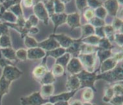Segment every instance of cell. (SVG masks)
Here are the masks:
<instances>
[{"label":"cell","instance_id":"cell-1","mask_svg":"<svg viewBox=\"0 0 123 105\" xmlns=\"http://www.w3.org/2000/svg\"><path fill=\"white\" fill-rule=\"evenodd\" d=\"M104 80L108 83L123 82V70L122 65H117L115 68L104 73H98L96 80Z\"/></svg>","mask_w":123,"mask_h":105},{"label":"cell","instance_id":"cell-2","mask_svg":"<svg viewBox=\"0 0 123 105\" xmlns=\"http://www.w3.org/2000/svg\"><path fill=\"white\" fill-rule=\"evenodd\" d=\"M98 72L99 70H95L93 72H88L87 71L83 70L81 72L76 75L79 79L80 83V89L89 88H91L94 92H96L97 90L95 88V82L97 81L96 77Z\"/></svg>","mask_w":123,"mask_h":105},{"label":"cell","instance_id":"cell-3","mask_svg":"<svg viewBox=\"0 0 123 105\" xmlns=\"http://www.w3.org/2000/svg\"><path fill=\"white\" fill-rule=\"evenodd\" d=\"M77 57L80 61L84 70L88 72H93L95 71L96 60H97L96 52L91 54L79 53Z\"/></svg>","mask_w":123,"mask_h":105},{"label":"cell","instance_id":"cell-4","mask_svg":"<svg viewBox=\"0 0 123 105\" xmlns=\"http://www.w3.org/2000/svg\"><path fill=\"white\" fill-rule=\"evenodd\" d=\"M20 102L21 105H42L49 102V100L44 99L41 96L40 91H36L26 97H22Z\"/></svg>","mask_w":123,"mask_h":105},{"label":"cell","instance_id":"cell-5","mask_svg":"<svg viewBox=\"0 0 123 105\" xmlns=\"http://www.w3.org/2000/svg\"><path fill=\"white\" fill-rule=\"evenodd\" d=\"M23 72L15 65H7L3 68L1 75L8 81L13 82L20 78Z\"/></svg>","mask_w":123,"mask_h":105},{"label":"cell","instance_id":"cell-6","mask_svg":"<svg viewBox=\"0 0 123 105\" xmlns=\"http://www.w3.org/2000/svg\"><path fill=\"white\" fill-rule=\"evenodd\" d=\"M33 12L34 15L38 18V20H42L44 24L48 25L49 17L42 1H38L36 3L33 8Z\"/></svg>","mask_w":123,"mask_h":105},{"label":"cell","instance_id":"cell-7","mask_svg":"<svg viewBox=\"0 0 123 105\" xmlns=\"http://www.w3.org/2000/svg\"><path fill=\"white\" fill-rule=\"evenodd\" d=\"M65 68H67V72L71 75H77L84 70L80 61L77 57L71 58Z\"/></svg>","mask_w":123,"mask_h":105},{"label":"cell","instance_id":"cell-8","mask_svg":"<svg viewBox=\"0 0 123 105\" xmlns=\"http://www.w3.org/2000/svg\"><path fill=\"white\" fill-rule=\"evenodd\" d=\"M103 7L105 9L107 13L112 17H116L119 10V1L116 0H109L103 1Z\"/></svg>","mask_w":123,"mask_h":105},{"label":"cell","instance_id":"cell-9","mask_svg":"<svg viewBox=\"0 0 123 105\" xmlns=\"http://www.w3.org/2000/svg\"><path fill=\"white\" fill-rule=\"evenodd\" d=\"M38 47L42 49L43 50H44L46 52L60 47V45L58 43L57 41L50 35L48 39L38 43Z\"/></svg>","mask_w":123,"mask_h":105},{"label":"cell","instance_id":"cell-10","mask_svg":"<svg viewBox=\"0 0 123 105\" xmlns=\"http://www.w3.org/2000/svg\"><path fill=\"white\" fill-rule=\"evenodd\" d=\"M51 36H52L57 41L58 43L60 45V47L65 49L69 47L74 41V40H73L70 37L64 34H53L51 35Z\"/></svg>","mask_w":123,"mask_h":105},{"label":"cell","instance_id":"cell-11","mask_svg":"<svg viewBox=\"0 0 123 105\" xmlns=\"http://www.w3.org/2000/svg\"><path fill=\"white\" fill-rule=\"evenodd\" d=\"M78 91H67V92L61 93L57 95H53L49 99V102L51 103H56L58 101H67L69 102L70 100L74 96Z\"/></svg>","mask_w":123,"mask_h":105},{"label":"cell","instance_id":"cell-12","mask_svg":"<svg viewBox=\"0 0 123 105\" xmlns=\"http://www.w3.org/2000/svg\"><path fill=\"white\" fill-rule=\"evenodd\" d=\"M65 88L67 91H78L80 89V83L76 75L68 76L65 83Z\"/></svg>","mask_w":123,"mask_h":105},{"label":"cell","instance_id":"cell-13","mask_svg":"<svg viewBox=\"0 0 123 105\" xmlns=\"http://www.w3.org/2000/svg\"><path fill=\"white\" fill-rule=\"evenodd\" d=\"M45 53H46V52L45 51L43 50L42 49L38 47L32 48V49H28V59L32 60L43 59L45 57Z\"/></svg>","mask_w":123,"mask_h":105},{"label":"cell","instance_id":"cell-14","mask_svg":"<svg viewBox=\"0 0 123 105\" xmlns=\"http://www.w3.org/2000/svg\"><path fill=\"white\" fill-rule=\"evenodd\" d=\"M66 23L70 26L71 30H73L76 28H80V16L77 12L68 14L67 15Z\"/></svg>","mask_w":123,"mask_h":105},{"label":"cell","instance_id":"cell-15","mask_svg":"<svg viewBox=\"0 0 123 105\" xmlns=\"http://www.w3.org/2000/svg\"><path fill=\"white\" fill-rule=\"evenodd\" d=\"M67 15L65 13H61V14L54 13L49 17V18L51 20L54 25V28H53L54 34L59 26L65 24L67 22Z\"/></svg>","mask_w":123,"mask_h":105},{"label":"cell","instance_id":"cell-16","mask_svg":"<svg viewBox=\"0 0 123 105\" xmlns=\"http://www.w3.org/2000/svg\"><path fill=\"white\" fill-rule=\"evenodd\" d=\"M11 83L12 82L6 80L2 75L0 76V105L2 104L3 97L9 93Z\"/></svg>","mask_w":123,"mask_h":105},{"label":"cell","instance_id":"cell-17","mask_svg":"<svg viewBox=\"0 0 123 105\" xmlns=\"http://www.w3.org/2000/svg\"><path fill=\"white\" fill-rule=\"evenodd\" d=\"M48 71V69L46 66V64H41L40 65L36 66L32 70V74L33 78L39 82L42 79L43 77L45 76Z\"/></svg>","mask_w":123,"mask_h":105},{"label":"cell","instance_id":"cell-18","mask_svg":"<svg viewBox=\"0 0 123 105\" xmlns=\"http://www.w3.org/2000/svg\"><path fill=\"white\" fill-rule=\"evenodd\" d=\"M118 64V63H117L113 58H109L105 60H104L103 63L101 64V66L99 69V72L98 73L106 72L107 71H109V70L115 68Z\"/></svg>","mask_w":123,"mask_h":105},{"label":"cell","instance_id":"cell-19","mask_svg":"<svg viewBox=\"0 0 123 105\" xmlns=\"http://www.w3.org/2000/svg\"><path fill=\"white\" fill-rule=\"evenodd\" d=\"M66 52L65 49H63L62 47H59L53 49V50L49 51H46L45 53V57L44 58H43L42 64H45L46 63V60L48 58V57H51L54 58L55 59H57L58 58H59L61 56L64 55Z\"/></svg>","mask_w":123,"mask_h":105},{"label":"cell","instance_id":"cell-20","mask_svg":"<svg viewBox=\"0 0 123 105\" xmlns=\"http://www.w3.org/2000/svg\"><path fill=\"white\" fill-rule=\"evenodd\" d=\"M53 93H54V86L53 84L42 85L40 93L44 99L49 100V99L52 95H53Z\"/></svg>","mask_w":123,"mask_h":105},{"label":"cell","instance_id":"cell-21","mask_svg":"<svg viewBox=\"0 0 123 105\" xmlns=\"http://www.w3.org/2000/svg\"><path fill=\"white\" fill-rule=\"evenodd\" d=\"M1 52L2 54L3 57L5 58L6 60H9L10 62L13 61H17V57H16V51L13 47H7L0 49Z\"/></svg>","mask_w":123,"mask_h":105},{"label":"cell","instance_id":"cell-22","mask_svg":"<svg viewBox=\"0 0 123 105\" xmlns=\"http://www.w3.org/2000/svg\"><path fill=\"white\" fill-rule=\"evenodd\" d=\"M82 44L81 42V39L78 40H74V42L72 43L69 47L66 49V52H68L70 55H76V57L80 53V46Z\"/></svg>","mask_w":123,"mask_h":105},{"label":"cell","instance_id":"cell-23","mask_svg":"<svg viewBox=\"0 0 123 105\" xmlns=\"http://www.w3.org/2000/svg\"><path fill=\"white\" fill-rule=\"evenodd\" d=\"M83 90L81 98L83 103H91L94 97V91L91 88H85Z\"/></svg>","mask_w":123,"mask_h":105},{"label":"cell","instance_id":"cell-24","mask_svg":"<svg viewBox=\"0 0 123 105\" xmlns=\"http://www.w3.org/2000/svg\"><path fill=\"white\" fill-rule=\"evenodd\" d=\"M0 20H4L3 23H10V24H15L17 23V17L15 16L13 13H11L9 10L6 11L5 13L0 15Z\"/></svg>","mask_w":123,"mask_h":105},{"label":"cell","instance_id":"cell-25","mask_svg":"<svg viewBox=\"0 0 123 105\" xmlns=\"http://www.w3.org/2000/svg\"><path fill=\"white\" fill-rule=\"evenodd\" d=\"M81 42L87 45L98 47V45L101 38L96 35H92L84 38H80Z\"/></svg>","mask_w":123,"mask_h":105},{"label":"cell","instance_id":"cell-26","mask_svg":"<svg viewBox=\"0 0 123 105\" xmlns=\"http://www.w3.org/2000/svg\"><path fill=\"white\" fill-rule=\"evenodd\" d=\"M81 30H82V38H84L90 35H95V28L90 24H86L84 25H81Z\"/></svg>","mask_w":123,"mask_h":105},{"label":"cell","instance_id":"cell-27","mask_svg":"<svg viewBox=\"0 0 123 105\" xmlns=\"http://www.w3.org/2000/svg\"><path fill=\"white\" fill-rule=\"evenodd\" d=\"M96 55L99 60L100 64H101L104 60L111 57L113 55V52L112 50H101L98 48V50L96 51Z\"/></svg>","mask_w":123,"mask_h":105},{"label":"cell","instance_id":"cell-28","mask_svg":"<svg viewBox=\"0 0 123 105\" xmlns=\"http://www.w3.org/2000/svg\"><path fill=\"white\" fill-rule=\"evenodd\" d=\"M56 81V78L53 76L50 70H48L42 79L39 82L41 85H46V84H53Z\"/></svg>","mask_w":123,"mask_h":105},{"label":"cell","instance_id":"cell-29","mask_svg":"<svg viewBox=\"0 0 123 105\" xmlns=\"http://www.w3.org/2000/svg\"><path fill=\"white\" fill-rule=\"evenodd\" d=\"M98 48L101 50H112L113 45L110 41L106 38H101L98 45Z\"/></svg>","mask_w":123,"mask_h":105},{"label":"cell","instance_id":"cell-30","mask_svg":"<svg viewBox=\"0 0 123 105\" xmlns=\"http://www.w3.org/2000/svg\"><path fill=\"white\" fill-rule=\"evenodd\" d=\"M12 47V43L9 34L0 35V49Z\"/></svg>","mask_w":123,"mask_h":105},{"label":"cell","instance_id":"cell-31","mask_svg":"<svg viewBox=\"0 0 123 105\" xmlns=\"http://www.w3.org/2000/svg\"><path fill=\"white\" fill-rule=\"evenodd\" d=\"M114 95H115V94H114V92H113L112 86L110 85H107L105 88L104 95H103V97L102 98V100L105 103H109L111 99L114 97Z\"/></svg>","mask_w":123,"mask_h":105},{"label":"cell","instance_id":"cell-32","mask_svg":"<svg viewBox=\"0 0 123 105\" xmlns=\"http://www.w3.org/2000/svg\"><path fill=\"white\" fill-rule=\"evenodd\" d=\"M65 70V68L63 67L62 66L55 63L51 68V70L50 71L52 72L55 78H58V77H61L64 75Z\"/></svg>","mask_w":123,"mask_h":105},{"label":"cell","instance_id":"cell-33","mask_svg":"<svg viewBox=\"0 0 123 105\" xmlns=\"http://www.w3.org/2000/svg\"><path fill=\"white\" fill-rule=\"evenodd\" d=\"M70 58H71V55L69 53H68V52H65L64 55L61 56L60 57L56 59L55 64H59V65L62 66L63 67L65 68L67 65V64L69 62V60H70Z\"/></svg>","mask_w":123,"mask_h":105},{"label":"cell","instance_id":"cell-34","mask_svg":"<svg viewBox=\"0 0 123 105\" xmlns=\"http://www.w3.org/2000/svg\"><path fill=\"white\" fill-rule=\"evenodd\" d=\"M103 30L105 33V38H107L111 42L114 41V36L115 34V31L111 25H105L103 26Z\"/></svg>","mask_w":123,"mask_h":105},{"label":"cell","instance_id":"cell-35","mask_svg":"<svg viewBox=\"0 0 123 105\" xmlns=\"http://www.w3.org/2000/svg\"><path fill=\"white\" fill-rule=\"evenodd\" d=\"M24 43H25V45L28 49L37 47L38 45V42L36 40L35 38L28 35H26L24 38Z\"/></svg>","mask_w":123,"mask_h":105},{"label":"cell","instance_id":"cell-36","mask_svg":"<svg viewBox=\"0 0 123 105\" xmlns=\"http://www.w3.org/2000/svg\"><path fill=\"white\" fill-rule=\"evenodd\" d=\"M21 1L20 3H18L17 4L13 5L12 7H11L9 9V11H11V13H13L14 15L17 17V18L23 17V11L22 9V7H21Z\"/></svg>","mask_w":123,"mask_h":105},{"label":"cell","instance_id":"cell-37","mask_svg":"<svg viewBox=\"0 0 123 105\" xmlns=\"http://www.w3.org/2000/svg\"><path fill=\"white\" fill-rule=\"evenodd\" d=\"M97 50H98V47H94V46L87 45V44L82 43L80 46V53H82V54H91V53L96 52Z\"/></svg>","mask_w":123,"mask_h":105},{"label":"cell","instance_id":"cell-38","mask_svg":"<svg viewBox=\"0 0 123 105\" xmlns=\"http://www.w3.org/2000/svg\"><path fill=\"white\" fill-rule=\"evenodd\" d=\"M54 3V12L57 14L64 13L65 10V3L61 1H53Z\"/></svg>","mask_w":123,"mask_h":105},{"label":"cell","instance_id":"cell-39","mask_svg":"<svg viewBox=\"0 0 123 105\" xmlns=\"http://www.w3.org/2000/svg\"><path fill=\"white\" fill-rule=\"evenodd\" d=\"M16 57L17 60H20V61H25L28 59L27 57V50L25 49L20 48L19 49L16 51Z\"/></svg>","mask_w":123,"mask_h":105},{"label":"cell","instance_id":"cell-40","mask_svg":"<svg viewBox=\"0 0 123 105\" xmlns=\"http://www.w3.org/2000/svg\"><path fill=\"white\" fill-rule=\"evenodd\" d=\"M94 13H95V17L99 18L100 19H102V20H104L107 15V11L105 10V9L103 7V6H101L95 9Z\"/></svg>","mask_w":123,"mask_h":105},{"label":"cell","instance_id":"cell-41","mask_svg":"<svg viewBox=\"0 0 123 105\" xmlns=\"http://www.w3.org/2000/svg\"><path fill=\"white\" fill-rule=\"evenodd\" d=\"M88 23H89L88 24H91V25L93 26L94 28L103 27L104 26H105V23L104 20L100 19V18L96 17H94Z\"/></svg>","mask_w":123,"mask_h":105},{"label":"cell","instance_id":"cell-42","mask_svg":"<svg viewBox=\"0 0 123 105\" xmlns=\"http://www.w3.org/2000/svg\"><path fill=\"white\" fill-rule=\"evenodd\" d=\"M47 12H48L49 17L55 13L54 12V3L53 1H42Z\"/></svg>","mask_w":123,"mask_h":105},{"label":"cell","instance_id":"cell-43","mask_svg":"<svg viewBox=\"0 0 123 105\" xmlns=\"http://www.w3.org/2000/svg\"><path fill=\"white\" fill-rule=\"evenodd\" d=\"M113 89V92L115 95H123V82L116 83L115 84L111 85Z\"/></svg>","mask_w":123,"mask_h":105},{"label":"cell","instance_id":"cell-44","mask_svg":"<svg viewBox=\"0 0 123 105\" xmlns=\"http://www.w3.org/2000/svg\"><path fill=\"white\" fill-rule=\"evenodd\" d=\"M84 11L83 13V15L84 17V18L89 22L91 19H92L95 17V13H94V10L91 9V8L87 7L84 9Z\"/></svg>","mask_w":123,"mask_h":105},{"label":"cell","instance_id":"cell-45","mask_svg":"<svg viewBox=\"0 0 123 105\" xmlns=\"http://www.w3.org/2000/svg\"><path fill=\"white\" fill-rule=\"evenodd\" d=\"M112 26L114 28L115 31L116 30H122V27H123V19L120 18L119 17H115L113 22L112 23Z\"/></svg>","mask_w":123,"mask_h":105},{"label":"cell","instance_id":"cell-46","mask_svg":"<svg viewBox=\"0 0 123 105\" xmlns=\"http://www.w3.org/2000/svg\"><path fill=\"white\" fill-rule=\"evenodd\" d=\"M109 103L112 105H123V95H114V97L111 99Z\"/></svg>","mask_w":123,"mask_h":105},{"label":"cell","instance_id":"cell-47","mask_svg":"<svg viewBox=\"0 0 123 105\" xmlns=\"http://www.w3.org/2000/svg\"><path fill=\"white\" fill-rule=\"evenodd\" d=\"M87 4L89 8H91L93 10L96 9L97 8L103 5V1H96V0H92V1H87Z\"/></svg>","mask_w":123,"mask_h":105},{"label":"cell","instance_id":"cell-48","mask_svg":"<svg viewBox=\"0 0 123 105\" xmlns=\"http://www.w3.org/2000/svg\"><path fill=\"white\" fill-rule=\"evenodd\" d=\"M123 35L122 32H118L115 34V36H114V41L117 43V44L120 47H122L123 45Z\"/></svg>","mask_w":123,"mask_h":105},{"label":"cell","instance_id":"cell-49","mask_svg":"<svg viewBox=\"0 0 123 105\" xmlns=\"http://www.w3.org/2000/svg\"><path fill=\"white\" fill-rule=\"evenodd\" d=\"M75 4L78 10L80 11H83L88 7L87 1H75Z\"/></svg>","mask_w":123,"mask_h":105},{"label":"cell","instance_id":"cell-50","mask_svg":"<svg viewBox=\"0 0 123 105\" xmlns=\"http://www.w3.org/2000/svg\"><path fill=\"white\" fill-rule=\"evenodd\" d=\"M20 2V1H1V5L3 6V7L5 8L6 10L7 11L11 7H12L13 5Z\"/></svg>","mask_w":123,"mask_h":105},{"label":"cell","instance_id":"cell-51","mask_svg":"<svg viewBox=\"0 0 123 105\" xmlns=\"http://www.w3.org/2000/svg\"><path fill=\"white\" fill-rule=\"evenodd\" d=\"M7 65H15V64L12 62L6 60L5 58L3 57L1 51H0V67L3 68L5 66Z\"/></svg>","mask_w":123,"mask_h":105},{"label":"cell","instance_id":"cell-52","mask_svg":"<svg viewBox=\"0 0 123 105\" xmlns=\"http://www.w3.org/2000/svg\"><path fill=\"white\" fill-rule=\"evenodd\" d=\"M28 22L30 23V24L32 26V27L37 26L39 23V20L34 15H31L28 18Z\"/></svg>","mask_w":123,"mask_h":105},{"label":"cell","instance_id":"cell-53","mask_svg":"<svg viewBox=\"0 0 123 105\" xmlns=\"http://www.w3.org/2000/svg\"><path fill=\"white\" fill-rule=\"evenodd\" d=\"M9 34V27L6 25L5 23L0 22V35Z\"/></svg>","mask_w":123,"mask_h":105},{"label":"cell","instance_id":"cell-54","mask_svg":"<svg viewBox=\"0 0 123 105\" xmlns=\"http://www.w3.org/2000/svg\"><path fill=\"white\" fill-rule=\"evenodd\" d=\"M111 57L113 58V59L115 60L116 62L118 64L119 63L122 62V60H123V52H122V51H120V52H116V53H115V54H113Z\"/></svg>","mask_w":123,"mask_h":105},{"label":"cell","instance_id":"cell-55","mask_svg":"<svg viewBox=\"0 0 123 105\" xmlns=\"http://www.w3.org/2000/svg\"><path fill=\"white\" fill-rule=\"evenodd\" d=\"M95 35L100 38H105L104 30H103V27L95 28Z\"/></svg>","mask_w":123,"mask_h":105},{"label":"cell","instance_id":"cell-56","mask_svg":"<svg viewBox=\"0 0 123 105\" xmlns=\"http://www.w3.org/2000/svg\"><path fill=\"white\" fill-rule=\"evenodd\" d=\"M21 3H23V6H24L25 7L30 8L33 6L34 1H30V0H26V1H21Z\"/></svg>","mask_w":123,"mask_h":105},{"label":"cell","instance_id":"cell-57","mask_svg":"<svg viewBox=\"0 0 123 105\" xmlns=\"http://www.w3.org/2000/svg\"><path fill=\"white\" fill-rule=\"evenodd\" d=\"M39 32V29L38 28L35 26V27H31L28 30V34H36Z\"/></svg>","mask_w":123,"mask_h":105},{"label":"cell","instance_id":"cell-58","mask_svg":"<svg viewBox=\"0 0 123 105\" xmlns=\"http://www.w3.org/2000/svg\"><path fill=\"white\" fill-rule=\"evenodd\" d=\"M69 105H84L82 101L79 100H73L70 102H68Z\"/></svg>","mask_w":123,"mask_h":105},{"label":"cell","instance_id":"cell-59","mask_svg":"<svg viewBox=\"0 0 123 105\" xmlns=\"http://www.w3.org/2000/svg\"><path fill=\"white\" fill-rule=\"evenodd\" d=\"M53 104V105H69V103L67 101H58Z\"/></svg>","mask_w":123,"mask_h":105},{"label":"cell","instance_id":"cell-60","mask_svg":"<svg viewBox=\"0 0 123 105\" xmlns=\"http://www.w3.org/2000/svg\"><path fill=\"white\" fill-rule=\"evenodd\" d=\"M84 105H96L95 104H93L92 103H83Z\"/></svg>","mask_w":123,"mask_h":105},{"label":"cell","instance_id":"cell-61","mask_svg":"<svg viewBox=\"0 0 123 105\" xmlns=\"http://www.w3.org/2000/svg\"><path fill=\"white\" fill-rule=\"evenodd\" d=\"M42 105H53V103H50V102H47V103H45V104H43Z\"/></svg>","mask_w":123,"mask_h":105},{"label":"cell","instance_id":"cell-62","mask_svg":"<svg viewBox=\"0 0 123 105\" xmlns=\"http://www.w3.org/2000/svg\"><path fill=\"white\" fill-rule=\"evenodd\" d=\"M1 1H0V5H1Z\"/></svg>","mask_w":123,"mask_h":105}]
</instances>
